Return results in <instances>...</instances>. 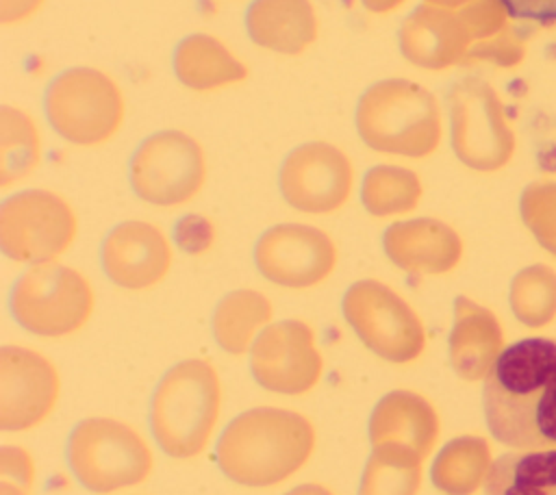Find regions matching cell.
Wrapping results in <instances>:
<instances>
[{"mask_svg": "<svg viewBox=\"0 0 556 495\" xmlns=\"http://www.w3.org/2000/svg\"><path fill=\"white\" fill-rule=\"evenodd\" d=\"M491 436L508 447H556V339L528 337L502 350L484 378Z\"/></svg>", "mask_w": 556, "mask_h": 495, "instance_id": "6da1fadb", "label": "cell"}, {"mask_svg": "<svg viewBox=\"0 0 556 495\" xmlns=\"http://www.w3.org/2000/svg\"><path fill=\"white\" fill-rule=\"evenodd\" d=\"M313 423L287 408L258 406L237 415L222 432L215 458L222 473L250 488H267L300 471L315 452Z\"/></svg>", "mask_w": 556, "mask_h": 495, "instance_id": "7a4b0ae2", "label": "cell"}, {"mask_svg": "<svg viewBox=\"0 0 556 495\" xmlns=\"http://www.w3.org/2000/svg\"><path fill=\"white\" fill-rule=\"evenodd\" d=\"M222 382L202 358H187L165 371L150 402V430L159 447L178 460L200 456L217 426Z\"/></svg>", "mask_w": 556, "mask_h": 495, "instance_id": "3957f363", "label": "cell"}, {"mask_svg": "<svg viewBox=\"0 0 556 495\" xmlns=\"http://www.w3.org/2000/svg\"><path fill=\"white\" fill-rule=\"evenodd\" d=\"M356 130L376 152L421 158L439 143V109L421 85L408 78H387L358 98Z\"/></svg>", "mask_w": 556, "mask_h": 495, "instance_id": "277c9868", "label": "cell"}, {"mask_svg": "<svg viewBox=\"0 0 556 495\" xmlns=\"http://www.w3.org/2000/svg\"><path fill=\"white\" fill-rule=\"evenodd\" d=\"M67 465L91 493L106 495L146 482L154 456L146 439L126 421L89 417L67 439Z\"/></svg>", "mask_w": 556, "mask_h": 495, "instance_id": "5b68a950", "label": "cell"}, {"mask_svg": "<svg viewBox=\"0 0 556 495\" xmlns=\"http://www.w3.org/2000/svg\"><path fill=\"white\" fill-rule=\"evenodd\" d=\"M52 130L74 145H100L124 124V93L96 67H70L52 78L43 98Z\"/></svg>", "mask_w": 556, "mask_h": 495, "instance_id": "8992f818", "label": "cell"}, {"mask_svg": "<svg viewBox=\"0 0 556 495\" xmlns=\"http://www.w3.org/2000/svg\"><path fill=\"white\" fill-rule=\"evenodd\" d=\"M11 315L30 334L61 339L91 319L96 295L91 282L63 263L30 265L13 284Z\"/></svg>", "mask_w": 556, "mask_h": 495, "instance_id": "52a82bcc", "label": "cell"}, {"mask_svg": "<svg viewBox=\"0 0 556 495\" xmlns=\"http://www.w3.org/2000/svg\"><path fill=\"white\" fill-rule=\"evenodd\" d=\"M341 310L361 343L382 360L406 365L421 356L426 347L424 323L389 284L374 278L350 284Z\"/></svg>", "mask_w": 556, "mask_h": 495, "instance_id": "ba28073f", "label": "cell"}, {"mask_svg": "<svg viewBox=\"0 0 556 495\" xmlns=\"http://www.w3.org/2000/svg\"><path fill=\"white\" fill-rule=\"evenodd\" d=\"M76 232L72 204L54 191H17L0 206V248L15 263H52L72 248Z\"/></svg>", "mask_w": 556, "mask_h": 495, "instance_id": "9c48e42d", "label": "cell"}, {"mask_svg": "<svg viewBox=\"0 0 556 495\" xmlns=\"http://www.w3.org/2000/svg\"><path fill=\"white\" fill-rule=\"evenodd\" d=\"M135 195L152 206L191 202L206 182L202 145L182 130H159L135 150L128 167Z\"/></svg>", "mask_w": 556, "mask_h": 495, "instance_id": "30bf717a", "label": "cell"}, {"mask_svg": "<svg viewBox=\"0 0 556 495\" xmlns=\"http://www.w3.org/2000/svg\"><path fill=\"white\" fill-rule=\"evenodd\" d=\"M278 187L291 208L328 215L350 200L354 165L341 148L328 141H308L285 156Z\"/></svg>", "mask_w": 556, "mask_h": 495, "instance_id": "8fae6325", "label": "cell"}, {"mask_svg": "<svg viewBox=\"0 0 556 495\" xmlns=\"http://www.w3.org/2000/svg\"><path fill=\"white\" fill-rule=\"evenodd\" d=\"M250 371L265 391L280 395L308 393L324 373L313 328L302 319L269 323L250 347Z\"/></svg>", "mask_w": 556, "mask_h": 495, "instance_id": "7c38bea8", "label": "cell"}, {"mask_svg": "<svg viewBox=\"0 0 556 495\" xmlns=\"http://www.w3.org/2000/svg\"><path fill=\"white\" fill-rule=\"evenodd\" d=\"M337 245L328 232L308 224H278L267 228L254 245L261 276L285 289H311L334 271Z\"/></svg>", "mask_w": 556, "mask_h": 495, "instance_id": "4fadbf2b", "label": "cell"}, {"mask_svg": "<svg viewBox=\"0 0 556 495\" xmlns=\"http://www.w3.org/2000/svg\"><path fill=\"white\" fill-rule=\"evenodd\" d=\"M61 393L56 365L22 345L0 347V428L22 432L43 423Z\"/></svg>", "mask_w": 556, "mask_h": 495, "instance_id": "5bb4252c", "label": "cell"}, {"mask_svg": "<svg viewBox=\"0 0 556 495\" xmlns=\"http://www.w3.org/2000/svg\"><path fill=\"white\" fill-rule=\"evenodd\" d=\"M174 252L165 232L141 219L117 224L102 243L100 263L106 278L128 291L156 287L172 267Z\"/></svg>", "mask_w": 556, "mask_h": 495, "instance_id": "9a60e30c", "label": "cell"}, {"mask_svg": "<svg viewBox=\"0 0 556 495\" xmlns=\"http://www.w3.org/2000/svg\"><path fill=\"white\" fill-rule=\"evenodd\" d=\"M441 432L437 408L419 393L397 389L378 399L369 417L371 447H393L428 458Z\"/></svg>", "mask_w": 556, "mask_h": 495, "instance_id": "2e32d148", "label": "cell"}, {"mask_svg": "<svg viewBox=\"0 0 556 495\" xmlns=\"http://www.w3.org/2000/svg\"><path fill=\"white\" fill-rule=\"evenodd\" d=\"M382 248L395 267L417 276H439L454 269L463 252L458 234L430 217L391 224L382 234Z\"/></svg>", "mask_w": 556, "mask_h": 495, "instance_id": "e0dca14e", "label": "cell"}, {"mask_svg": "<svg viewBox=\"0 0 556 495\" xmlns=\"http://www.w3.org/2000/svg\"><path fill=\"white\" fill-rule=\"evenodd\" d=\"M245 30L256 46L295 56L315 43L319 20L311 0H252L245 11Z\"/></svg>", "mask_w": 556, "mask_h": 495, "instance_id": "ac0fdd59", "label": "cell"}, {"mask_svg": "<svg viewBox=\"0 0 556 495\" xmlns=\"http://www.w3.org/2000/svg\"><path fill=\"white\" fill-rule=\"evenodd\" d=\"M504 337L497 319L476 302L456 297L450 332L452 369L469 382L484 380L502 354Z\"/></svg>", "mask_w": 556, "mask_h": 495, "instance_id": "d6986e66", "label": "cell"}, {"mask_svg": "<svg viewBox=\"0 0 556 495\" xmlns=\"http://www.w3.org/2000/svg\"><path fill=\"white\" fill-rule=\"evenodd\" d=\"M174 74L193 91H215L248 78V65L213 35L193 33L174 50Z\"/></svg>", "mask_w": 556, "mask_h": 495, "instance_id": "ffe728a7", "label": "cell"}, {"mask_svg": "<svg viewBox=\"0 0 556 495\" xmlns=\"http://www.w3.org/2000/svg\"><path fill=\"white\" fill-rule=\"evenodd\" d=\"M271 315V302L261 291H230L219 300L213 310V337L224 352L232 356H243L252 347L256 337L269 326Z\"/></svg>", "mask_w": 556, "mask_h": 495, "instance_id": "44dd1931", "label": "cell"}, {"mask_svg": "<svg viewBox=\"0 0 556 495\" xmlns=\"http://www.w3.org/2000/svg\"><path fill=\"white\" fill-rule=\"evenodd\" d=\"M493 467L491 447L482 436L463 434L447 441L432 460L430 480L443 495H473Z\"/></svg>", "mask_w": 556, "mask_h": 495, "instance_id": "7402d4cb", "label": "cell"}, {"mask_svg": "<svg viewBox=\"0 0 556 495\" xmlns=\"http://www.w3.org/2000/svg\"><path fill=\"white\" fill-rule=\"evenodd\" d=\"M484 495H556V447L510 452L493 460Z\"/></svg>", "mask_w": 556, "mask_h": 495, "instance_id": "603a6c76", "label": "cell"}, {"mask_svg": "<svg viewBox=\"0 0 556 495\" xmlns=\"http://www.w3.org/2000/svg\"><path fill=\"white\" fill-rule=\"evenodd\" d=\"M397 41L404 59L413 65L441 69L454 56L456 33L447 13L432 4H421L402 22Z\"/></svg>", "mask_w": 556, "mask_h": 495, "instance_id": "cb8c5ba5", "label": "cell"}, {"mask_svg": "<svg viewBox=\"0 0 556 495\" xmlns=\"http://www.w3.org/2000/svg\"><path fill=\"white\" fill-rule=\"evenodd\" d=\"M421 200L419 176L400 165H374L361 185V202L374 217L410 213Z\"/></svg>", "mask_w": 556, "mask_h": 495, "instance_id": "d4e9b609", "label": "cell"}, {"mask_svg": "<svg viewBox=\"0 0 556 495\" xmlns=\"http://www.w3.org/2000/svg\"><path fill=\"white\" fill-rule=\"evenodd\" d=\"M41 161V137L28 113L0 109V185L7 189L26 178Z\"/></svg>", "mask_w": 556, "mask_h": 495, "instance_id": "484cf974", "label": "cell"}, {"mask_svg": "<svg viewBox=\"0 0 556 495\" xmlns=\"http://www.w3.org/2000/svg\"><path fill=\"white\" fill-rule=\"evenodd\" d=\"M421 462L424 458L410 452L371 447L358 495H417L421 486Z\"/></svg>", "mask_w": 556, "mask_h": 495, "instance_id": "4316f807", "label": "cell"}, {"mask_svg": "<svg viewBox=\"0 0 556 495\" xmlns=\"http://www.w3.org/2000/svg\"><path fill=\"white\" fill-rule=\"evenodd\" d=\"M515 315L526 326H543L556 310V280L545 269H528L517 276L510 291Z\"/></svg>", "mask_w": 556, "mask_h": 495, "instance_id": "83f0119b", "label": "cell"}, {"mask_svg": "<svg viewBox=\"0 0 556 495\" xmlns=\"http://www.w3.org/2000/svg\"><path fill=\"white\" fill-rule=\"evenodd\" d=\"M176 243L189 254H202L213 245V224L202 215H187L176 224Z\"/></svg>", "mask_w": 556, "mask_h": 495, "instance_id": "f1b7e54d", "label": "cell"}, {"mask_svg": "<svg viewBox=\"0 0 556 495\" xmlns=\"http://www.w3.org/2000/svg\"><path fill=\"white\" fill-rule=\"evenodd\" d=\"M0 475L4 482L17 484V486L30 491V486L35 482V465H33L30 454L17 445H2Z\"/></svg>", "mask_w": 556, "mask_h": 495, "instance_id": "f546056e", "label": "cell"}, {"mask_svg": "<svg viewBox=\"0 0 556 495\" xmlns=\"http://www.w3.org/2000/svg\"><path fill=\"white\" fill-rule=\"evenodd\" d=\"M500 7L515 20L556 24V0H497Z\"/></svg>", "mask_w": 556, "mask_h": 495, "instance_id": "4dcf8cb0", "label": "cell"}, {"mask_svg": "<svg viewBox=\"0 0 556 495\" xmlns=\"http://www.w3.org/2000/svg\"><path fill=\"white\" fill-rule=\"evenodd\" d=\"M46 0H0V22L4 26L33 17Z\"/></svg>", "mask_w": 556, "mask_h": 495, "instance_id": "1f68e13d", "label": "cell"}, {"mask_svg": "<svg viewBox=\"0 0 556 495\" xmlns=\"http://www.w3.org/2000/svg\"><path fill=\"white\" fill-rule=\"evenodd\" d=\"M369 13L374 15H387L397 11L406 0H358Z\"/></svg>", "mask_w": 556, "mask_h": 495, "instance_id": "d6a6232c", "label": "cell"}, {"mask_svg": "<svg viewBox=\"0 0 556 495\" xmlns=\"http://www.w3.org/2000/svg\"><path fill=\"white\" fill-rule=\"evenodd\" d=\"M285 495H334L330 488H326L324 484H313V482H308V484H298V486H293L291 491H287Z\"/></svg>", "mask_w": 556, "mask_h": 495, "instance_id": "836d02e7", "label": "cell"}, {"mask_svg": "<svg viewBox=\"0 0 556 495\" xmlns=\"http://www.w3.org/2000/svg\"><path fill=\"white\" fill-rule=\"evenodd\" d=\"M0 495H30L28 488H22L17 484H11V482H0Z\"/></svg>", "mask_w": 556, "mask_h": 495, "instance_id": "e575fe53", "label": "cell"}, {"mask_svg": "<svg viewBox=\"0 0 556 495\" xmlns=\"http://www.w3.org/2000/svg\"><path fill=\"white\" fill-rule=\"evenodd\" d=\"M428 4H454V2H458V0H426Z\"/></svg>", "mask_w": 556, "mask_h": 495, "instance_id": "d590c367", "label": "cell"}]
</instances>
